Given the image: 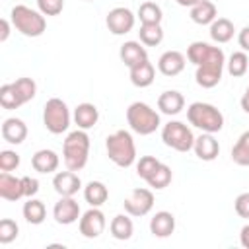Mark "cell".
<instances>
[{
  "label": "cell",
  "instance_id": "obj_32",
  "mask_svg": "<svg viewBox=\"0 0 249 249\" xmlns=\"http://www.w3.org/2000/svg\"><path fill=\"white\" fill-rule=\"evenodd\" d=\"M138 18H140V23H161V8L156 4V2H142L138 6Z\"/></svg>",
  "mask_w": 249,
  "mask_h": 249
},
{
  "label": "cell",
  "instance_id": "obj_45",
  "mask_svg": "<svg viewBox=\"0 0 249 249\" xmlns=\"http://www.w3.org/2000/svg\"><path fill=\"white\" fill-rule=\"evenodd\" d=\"M241 109L249 115V88L245 89V93H243V97H241Z\"/></svg>",
  "mask_w": 249,
  "mask_h": 249
},
{
  "label": "cell",
  "instance_id": "obj_22",
  "mask_svg": "<svg viewBox=\"0 0 249 249\" xmlns=\"http://www.w3.org/2000/svg\"><path fill=\"white\" fill-rule=\"evenodd\" d=\"M99 121V111L93 103H80L74 109V123L78 124V128L82 130H89L91 126H95Z\"/></svg>",
  "mask_w": 249,
  "mask_h": 249
},
{
  "label": "cell",
  "instance_id": "obj_15",
  "mask_svg": "<svg viewBox=\"0 0 249 249\" xmlns=\"http://www.w3.org/2000/svg\"><path fill=\"white\" fill-rule=\"evenodd\" d=\"M193 150H195V154H196L198 160H202V161H212V160H216L218 154H220V144H218V140L214 138V134L202 132L198 138H195Z\"/></svg>",
  "mask_w": 249,
  "mask_h": 249
},
{
  "label": "cell",
  "instance_id": "obj_33",
  "mask_svg": "<svg viewBox=\"0 0 249 249\" xmlns=\"http://www.w3.org/2000/svg\"><path fill=\"white\" fill-rule=\"evenodd\" d=\"M171 177H173V173H171V167L169 165H165V163H160L158 165V169L146 179V183L152 187V189H165L169 183H171Z\"/></svg>",
  "mask_w": 249,
  "mask_h": 249
},
{
  "label": "cell",
  "instance_id": "obj_25",
  "mask_svg": "<svg viewBox=\"0 0 249 249\" xmlns=\"http://www.w3.org/2000/svg\"><path fill=\"white\" fill-rule=\"evenodd\" d=\"M21 212H23L25 222H29V224H33V226L43 224V222H45V218H47V208H45L43 200L33 198V196H31V198H27V202H23Z\"/></svg>",
  "mask_w": 249,
  "mask_h": 249
},
{
  "label": "cell",
  "instance_id": "obj_6",
  "mask_svg": "<svg viewBox=\"0 0 249 249\" xmlns=\"http://www.w3.org/2000/svg\"><path fill=\"white\" fill-rule=\"evenodd\" d=\"M224 64H226V56H224V51L220 47H212L208 56L196 66V72H195V80L200 88H214L220 84L222 80V72H224Z\"/></svg>",
  "mask_w": 249,
  "mask_h": 249
},
{
  "label": "cell",
  "instance_id": "obj_20",
  "mask_svg": "<svg viewBox=\"0 0 249 249\" xmlns=\"http://www.w3.org/2000/svg\"><path fill=\"white\" fill-rule=\"evenodd\" d=\"M58 163H60L58 154L54 150H49V148H43V150L35 152L33 158H31L33 169L39 171V173H45V175L47 173H54L58 169Z\"/></svg>",
  "mask_w": 249,
  "mask_h": 249
},
{
  "label": "cell",
  "instance_id": "obj_17",
  "mask_svg": "<svg viewBox=\"0 0 249 249\" xmlns=\"http://www.w3.org/2000/svg\"><path fill=\"white\" fill-rule=\"evenodd\" d=\"M119 56L121 60L124 62V66L132 68L144 60H148V51L142 47V43L138 41H124L121 45V51H119Z\"/></svg>",
  "mask_w": 249,
  "mask_h": 249
},
{
  "label": "cell",
  "instance_id": "obj_34",
  "mask_svg": "<svg viewBox=\"0 0 249 249\" xmlns=\"http://www.w3.org/2000/svg\"><path fill=\"white\" fill-rule=\"evenodd\" d=\"M0 105H2L4 109H8V111L18 109V107L23 105V101H21V97L18 95L14 84H4V86H0Z\"/></svg>",
  "mask_w": 249,
  "mask_h": 249
},
{
  "label": "cell",
  "instance_id": "obj_40",
  "mask_svg": "<svg viewBox=\"0 0 249 249\" xmlns=\"http://www.w3.org/2000/svg\"><path fill=\"white\" fill-rule=\"evenodd\" d=\"M233 208H235V212H237L239 218L249 220V193L237 195V198H235V202H233Z\"/></svg>",
  "mask_w": 249,
  "mask_h": 249
},
{
  "label": "cell",
  "instance_id": "obj_30",
  "mask_svg": "<svg viewBox=\"0 0 249 249\" xmlns=\"http://www.w3.org/2000/svg\"><path fill=\"white\" fill-rule=\"evenodd\" d=\"M226 64H228L230 76L241 78V76H245L247 70H249V56L245 54V51H235V53L230 54V58H228Z\"/></svg>",
  "mask_w": 249,
  "mask_h": 249
},
{
  "label": "cell",
  "instance_id": "obj_1",
  "mask_svg": "<svg viewBox=\"0 0 249 249\" xmlns=\"http://www.w3.org/2000/svg\"><path fill=\"white\" fill-rule=\"evenodd\" d=\"M62 156H64V165L66 169L72 171H80L86 167L88 163V156H89V136L86 130L78 128L72 130L64 144H62Z\"/></svg>",
  "mask_w": 249,
  "mask_h": 249
},
{
  "label": "cell",
  "instance_id": "obj_19",
  "mask_svg": "<svg viewBox=\"0 0 249 249\" xmlns=\"http://www.w3.org/2000/svg\"><path fill=\"white\" fill-rule=\"evenodd\" d=\"M150 231L154 237H169L175 231V216L167 210H160L150 220Z\"/></svg>",
  "mask_w": 249,
  "mask_h": 249
},
{
  "label": "cell",
  "instance_id": "obj_13",
  "mask_svg": "<svg viewBox=\"0 0 249 249\" xmlns=\"http://www.w3.org/2000/svg\"><path fill=\"white\" fill-rule=\"evenodd\" d=\"M53 187H54V191H56L60 196H74V195L80 191L82 181H80V177L76 175V171L66 169V171L54 173V177H53Z\"/></svg>",
  "mask_w": 249,
  "mask_h": 249
},
{
  "label": "cell",
  "instance_id": "obj_4",
  "mask_svg": "<svg viewBox=\"0 0 249 249\" xmlns=\"http://www.w3.org/2000/svg\"><path fill=\"white\" fill-rule=\"evenodd\" d=\"M12 25L25 37H41L47 29V19L39 10H31L29 6L18 4L10 12Z\"/></svg>",
  "mask_w": 249,
  "mask_h": 249
},
{
  "label": "cell",
  "instance_id": "obj_27",
  "mask_svg": "<svg viewBox=\"0 0 249 249\" xmlns=\"http://www.w3.org/2000/svg\"><path fill=\"white\" fill-rule=\"evenodd\" d=\"M109 230H111V235L119 241H126L132 237V231H134V224L132 220L126 216V214H117L111 224H109Z\"/></svg>",
  "mask_w": 249,
  "mask_h": 249
},
{
  "label": "cell",
  "instance_id": "obj_28",
  "mask_svg": "<svg viewBox=\"0 0 249 249\" xmlns=\"http://www.w3.org/2000/svg\"><path fill=\"white\" fill-rule=\"evenodd\" d=\"M233 33H235L233 23L228 18H216L210 23V37L216 43H228V41H231Z\"/></svg>",
  "mask_w": 249,
  "mask_h": 249
},
{
  "label": "cell",
  "instance_id": "obj_44",
  "mask_svg": "<svg viewBox=\"0 0 249 249\" xmlns=\"http://www.w3.org/2000/svg\"><path fill=\"white\" fill-rule=\"evenodd\" d=\"M0 27H2V31H0V41L4 43V41L10 37V21H8V19H0Z\"/></svg>",
  "mask_w": 249,
  "mask_h": 249
},
{
  "label": "cell",
  "instance_id": "obj_14",
  "mask_svg": "<svg viewBox=\"0 0 249 249\" xmlns=\"http://www.w3.org/2000/svg\"><path fill=\"white\" fill-rule=\"evenodd\" d=\"M0 196L10 202L23 198L25 191H23L21 177H14V175H10V171H2L0 173Z\"/></svg>",
  "mask_w": 249,
  "mask_h": 249
},
{
  "label": "cell",
  "instance_id": "obj_18",
  "mask_svg": "<svg viewBox=\"0 0 249 249\" xmlns=\"http://www.w3.org/2000/svg\"><path fill=\"white\" fill-rule=\"evenodd\" d=\"M2 138L8 144H21L27 138V124L18 119V117H10L2 123Z\"/></svg>",
  "mask_w": 249,
  "mask_h": 249
},
{
  "label": "cell",
  "instance_id": "obj_7",
  "mask_svg": "<svg viewBox=\"0 0 249 249\" xmlns=\"http://www.w3.org/2000/svg\"><path fill=\"white\" fill-rule=\"evenodd\" d=\"M43 124L51 134H62L70 126V109L60 97L47 99L43 107Z\"/></svg>",
  "mask_w": 249,
  "mask_h": 249
},
{
  "label": "cell",
  "instance_id": "obj_46",
  "mask_svg": "<svg viewBox=\"0 0 249 249\" xmlns=\"http://www.w3.org/2000/svg\"><path fill=\"white\" fill-rule=\"evenodd\" d=\"M175 2H177L179 6H189V8H193V6H195L198 0H175Z\"/></svg>",
  "mask_w": 249,
  "mask_h": 249
},
{
  "label": "cell",
  "instance_id": "obj_10",
  "mask_svg": "<svg viewBox=\"0 0 249 249\" xmlns=\"http://www.w3.org/2000/svg\"><path fill=\"white\" fill-rule=\"evenodd\" d=\"M107 226V220H105V214L99 210V206H91L88 212L82 214L80 222H78V228H80V233L88 239H95L103 233Z\"/></svg>",
  "mask_w": 249,
  "mask_h": 249
},
{
  "label": "cell",
  "instance_id": "obj_9",
  "mask_svg": "<svg viewBox=\"0 0 249 249\" xmlns=\"http://www.w3.org/2000/svg\"><path fill=\"white\" fill-rule=\"evenodd\" d=\"M123 206L128 216H134V218L146 216L154 206V193L150 189H132L130 195L124 198Z\"/></svg>",
  "mask_w": 249,
  "mask_h": 249
},
{
  "label": "cell",
  "instance_id": "obj_12",
  "mask_svg": "<svg viewBox=\"0 0 249 249\" xmlns=\"http://www.w3.org/2000/svg\"><path fill=\"white\" fill-rule=\"evenodd\" d=\"M53 216L58 224L70 226L80 220V204L72 196H60V200L53 208Z\"/></svg>",
  "mask_w": 249,
  "mask_h": 249
},
{
  "label": "cell",
  "instance_id": "obj_41",
  "mask_svg": "<svg viewBox=\"0 0 249 249\" xmlns=\"http://www.w3.org/2000/svg\"><path fill=\"white\" fill-rule=\"evenodd\" d=\"M21 181H23V191H25V196H27V198H31V196H35V195L39 193V181H37L35 177L23 175Z\"/></svg>",
  "mask_w": 249,
  "mask_h": 249
},
{
  "label": "cell",
  "instance_id": "obj_8",
  "mask_svg": "<svg viewBox=\"0 0 249 249\" xmlns=\"http://www.w3.org/2000/svg\"><path fill=\"white\" fill-rule=\"evenodd\" d=\"M161 140L167 148H173L177 152H189L195 144V134L185 123L169 121L161 128Z\"/></svg>",
  "mask_w": 249,
  "mask_h": 249
},
{
  "label": "cell",
  "instance_id": "obj_35",
  "mask_svg": "<svg viewBox=\"0 0 249 249\" xmlns=\"http://www.w3.org/2000/svg\"><path fill=\"white\" fill-rule=\"evenodd\" d=\"M12 84H14L16 91H18V95L21 97L23 103L31 101V99L35 97V93H37V84H35L31 78H18V80L12 82Z\"/></svg>",
  "mask_w": 249,
  "mask_h": 249
},
{
  "label": "cell",
  "instance_id": "obj_43",
  "mask_svg": "<svg viewBox=\"0 0 249 249\" xmlns=\"http://www.w3.org/2000/svg\"><path fill=\"white\" fill-rule=\"evenodd\" d=\"M239 241H241V245H243L245 249H249V224H245V226L241 228V231H239Z\"/></svg>",
  "mask_w": 249,
  "mask_h": 249
},
{
  "label": "cell",
  "instance_id": "obj_29",
  "mask_svg": "<svg viewBox=\"0 0 249 249\" xmlns=\"http://www.w3.org/2000/svg\"><path fill=\"white\" fill-rule=\"evenodd\" d=\"M140 43L146 47H156L163 41V29L160 23H142L138 31Z\"/></svg>",
  "mask_w": 249,
  "mask_h": 249
},
{
  "label": "cell",
  "instance_id": "obj_42",
  "mask_svg": "<svg viewBox=\"0 0 249 249\" xmlns=\"http://www.w3.org/2000/svg\"><path fill=\"white\" fill-rule=\"evenodd\" d=\"M237 43H239V47L247 53L249 51V25H245L239 33H237Z\"/></svg>",
  "mask_w": 249,
  "mask_h": 249
},
{
  "label": "cell",
  "instance_id": "obj_39",
  "mask_svg": "<svg viewBox=\"0 0 249 249\" xmlns=\"http://www.w3.org/2000/svg\"><path fill=\"white\" fill-rule=\"evenodd\" d=\"M37 8L43 16H58L64 8V0H37Z\"/></svg>",
  "mask_w": 249,
  "mask_h": 249
},
{
  "label": "cell",
  "instance_id": "obj_36",
  "mask_svg": "<svg viewBox=\"0 0 249 249\" xmlns=\"http://www.w3.org/2000/svg\"><path fill=\"white\" fill-rule=\"evenodd\" d=\"M18 231H19V226L12 218H2L0 220V243L2 245L12 243L18 237Z\"/></svg>",
  "mask_w": 249,
  "mask_h": 249
},
{
  "label": "cell",
  "instance_id": "obj_21",
  "mask_svg": "<svg viewBox=\"0 0 249 249\" xmlns=\"http://www.w3.org/2000/svg\"><path fill=\"white\" fill-rule=\"evenodd\" d=\"M183 107H185V97L177 89H167L158 97V109L163 115H169V117L179 115L183 111Z\"/></svg>",
  "mask_w": 249,
  "mask_h": 249
},
{
  "label": "cell",
  "instance_id": "obj_2",
  "mask_svg": "<svg viewBox=\"0 0 249 249\" xmlns=\"http://www.w3.org/2000/svg\"><path fill=\"white\" fill-rule=\"evenodd\" d=\"M109 160L119 167H130L136 161V146L128 130H117L105 140Z\"/></svg>",
  "mask_w": 249,
  "mask_h": 249
},
{
  "label": "cell",
  "instance_id": "obj_23",
  "mask_svg": "<svg viewBox=\"0 0 249 249\" xmlns=\"http://www.w3.org/2000/svg\"><path fill=\"white\" fill-rule=\"evenodd\" d=\"M218 18V8L210 0H198L191 8V19L198 25H210Z\"/></svg>",
  "mask_w": 249,
  "mask_h": 249
},
{
  "label": "cell",
  "instance_id": "obj_5",
  "mask_svg": "<svg viewBox=\"0 0 249 249\" xmlns=\"http://www.w3.org/2000/svg\"><path fill=\"white\" fill-rule=\"evenodd\" d=\"M126 123L140 136H148V134L156 132L160 128V124H161L160 123V113L156 109H152L144 101H134V103L128 105V109H126Z\"/></svg>",
  "mask_w": 249,
  "mask_h": 249
},
{
  "label": "cell",
  "instance_id": "obj_16",
  "mask_svg": "<svg viewBox=\"0 0 249 249\" xmlns=\"http://www.w3.org/2000/svg\"><path fill=\"white\" fill-rule=\"evenodd\" d=\"M158 70L163 76H177L185 70V54L179 51H165L160 58H158Z\"/></svg>",
  "mask_w": 249,
  "mask_h": 249
},
{
  "label": "cell",
  "instance_id": "obj_38",
  "mask_svg": "<svg viewBox=\"0 0 249 249\" xmlns=\"http://www.w3.org/2000/svg\"><path fill=\"white\" fill-rule=\"evenodd\" d=\"M19 165V154L14 150H2L0 152V169L2 171H14Z\"/></svg>",
  "mask_w": 249,
  "mask_h": 249
},
{
  "label": "cell",
  "instance_id": "obj_11",
  "mask_svg": "<svg viewBox=\"0 0 249 249\" xmlns=\"http://www.w3.org/2000/svg\"><path fill=\"white\" fill-rule=\"evenodd\" d=\"M134 14L124 8V6H119V8H113L109 10L107 18H105V23H107V29L113 33V35H124L128 31H132L134 27Z\"/></svg>",
  "mask_w": 249,
  "mask_h": 249
},
{
  "label": "cell",
  "instance_id": "obj_26",
  "mask_svg": "<svg viewBox=\"0 0 249 249\" xmlns=\"http://www.w3.org/2000/svg\"><path fill=\"white\" fill-rule=\"evenodd\" d=\"M84 198L89 206H101L109 198V189L101 181H89L84 187Z\"/></svg>",
  "mask_w": 249,
  "mask_h": 249
},
{
  "label": "cell",
  "instance_id": "obj_37",
  "mask_svg": "<svg viewBox=\"0 0 249 249\" xmlns=\"http://www.w3.org/2000/svg\"><path fill=\"white\" fill-rule=\"evenodd\" d=\"M161 161L158 160V158H154V156H142L140 160H138V163H136V173H138V177H142L144 181L158 169V165H160Z\"/></svg>",
  "mask_w": 249,
  "mask_h": 249
},
{
  "label": "cell",
  "instance_id": "obj_3",
  "mask_svg": "<svg viewBox=\"0 0 249 249\" xmlns=\"http://www.w3.org/2000/svg\"><path fill=\"white\" fill-rule=\"evenodd\" d=\"M187 119L193 126L200 128L202 132H220L224 128V115L218 107L202 101H195L187 109Z\"/></svg>",
  "mask_w": 249,
  "mask_h": 249
},
{
  "label": "cell",
  "instance_id": "obj_24",
  "mask_svg": "<svg viewBox=\"0 0 249 249\" xmlns=\"http://www.w3.org/2000/svg\"><path fill=\"white\" fill-rule=\"evenodd\" d=\"M128 70H130V82H132V86H136V88H148V86L154 84L156 68H154V64L150 60H144V62H140V64H136V66H132Z\"/></svg>",
  "mask_w": 249,
  "mask_h": 249
},
{
  "label": "cell",
  "instance_id": "obj_47",
  "mask_svg": "<svg viewBox=\"0 0 249 249\" xmlns=\"http://www.w3.org/2000/svg\"><path fill=\"white\" fill-rule=\"evenodd\" d=\"M88 2H89V0H88Z\"/></svg>",
  "mask_w": 249,
  "mask_h": 249
},
{
  "label": "cell",
  "instance_id": "obj_31",
  "mask_svg": "<svg viewBox=\"0 0 249 249\" xmlns=\"http://www.w3.org/2000/svg\"><path fill=\"white\" fill-rule=\"evenodd\" d=\"M231 160L237 165H249V130H245L231 148Z\"/></svg>",
  "mask_w": 249,
  "mask_h": 249
}]
</instances>
